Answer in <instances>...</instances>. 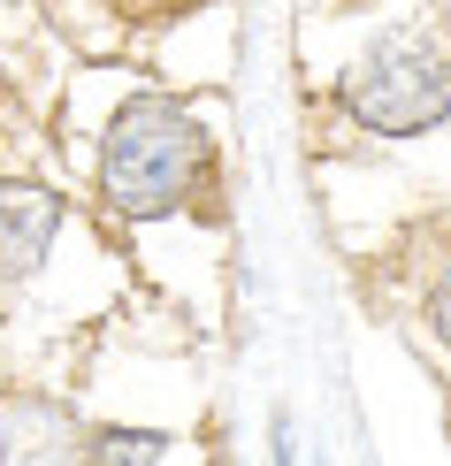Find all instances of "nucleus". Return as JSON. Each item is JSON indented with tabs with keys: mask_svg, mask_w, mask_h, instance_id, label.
<instances>
[{
	"mask_svg": "<svg viewBox=\"0 0 451 466\" xmlns=\"http://www.w3.org/2000/svg\"><path fill=\"white\" fill-rule=\"evenodd\" d=\"M85 459L153 466V459H176V436H161V429H92V451H85Z\"/></svg>",
	"mask_w": 451,
	"mask_h": 466,
	"instance_id": "39448f33",
	"label": "nucleus"
},
{
	"mask_svg": "<svg viewBox=\"0 0 451 466\" xmlns=\"http://www.w3.org/2000/svg\"><path fill=\"white\" fill-rule=\"evenodd\" d=\"M428 329H436V344L451 352V276H444L436 290H428Z\"/></svg>",
	"mask_w": 451,
	"mask_h": 466,
	"instance_id": "423d86ee",
	"label": "nucleus"
},
{
	"mask_svg": "<svg viewBox=\"0 0 451 466\" xmlns=\"http://www.w3.org/2000/svg\"><path fill=\"white\" fill-rule=\"evenodd\" d=\"M54 238H62V199L38 184H0V290L38 276Z\"/></svg>",
	"mask_w": 451,
	"mask_h": 466,
	"instance_id": "7ed1b4c3",
	"label": "nucleus"
},
{
	"mask_svg": "<svg viewBox=\"0 0 451 466\" xmlns=\"http://www.w3.org/2000/svg\"><path fill=\"white\" fill-rule=\"evenodd\" d=\"M337 107L367 138H421L451 115V31L436 15H398L337 76Z\"/></svg>",
	"mask_w": 451,
	"mask_h": 466,
	"instance_id": "f03ea898",
	"label": "nucleus"
},
{
	"mask_svg": "<svg viewBox=\"0 0 451 466\" xmlns=\"http://www.w3.org/2000/svg\"><path fill=\"white\" fill-rule=\"evenodd\" d=\"M214 191V138L176 92H138L100 138V199L123 222H169Z\"/></svg>",
	"mask_w": 451,
	"mask_h": 466,
	"instance_id": "f257e3e1",
	"label": "nucleus"
},
{
	"mask_svg": "<svg viewBox=\"0 0 451 466\" xmlns=\"http://www.w3.org/2000/svg\"><path fill=\"white\" fill-rule=\"evenodd\" d=\"M92 429H77L54 398H8L0 405V459H85Z\"/></svg>",
	"mask_w": 451,
	"mask_h": 466,
	"instance_id": "20e7f679",
	"label": "nucleus"
},
{
	"mask_svg": "<svg viewBox=\"0 0 451 466\" xmlns=\"http://www.w3.org/2000/svg\"><path fill=\"white\" fill-rule=\"evenodd\" d=\"M123 8H169V0H123Z\"/></svg>",
	"mask_w": 451,
	"mask_h": 466,
	"instance_id": "0eeeda50",
	"label": "nucleus"
}]
</instances>
